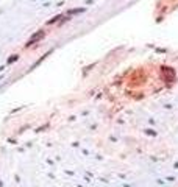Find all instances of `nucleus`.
I'll list each match as a JSON object with an SVG mask.
<instances>
[{"mask_svg": "<svg viewBox=\"0 0 178 187\" xmlns=\"http://www.w3.org/2000/svg\"><path fill=\"white\" fill-rule=\"evenodd\" d=\"M45 36V33L41 30V31H37V33H34L31 37H30V39H28V42H27V45H33V44H36L37 41H41L42 39V37Z\"/></svg>", "mask_w": 178, "mask_h": 187, "instance_id": "f257e3e1", "label": "nucleus"}]
</instances>
